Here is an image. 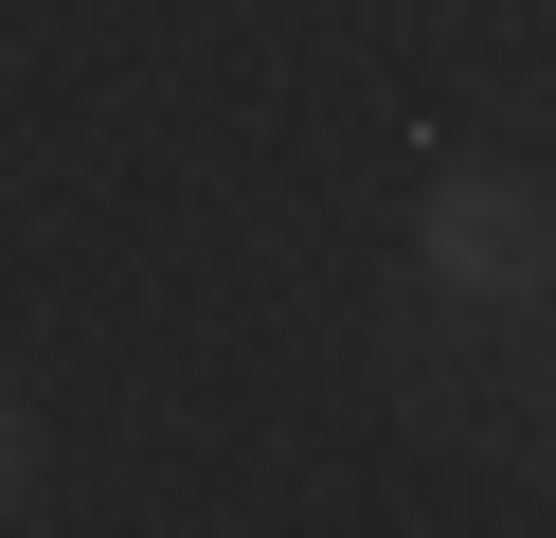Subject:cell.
Segmentation results:
<instances>
[{
	"instance_id": "7a4b0ae2",
	"label": "cell",
	"mask_w": 556,
	"mask_h": 538,
	"mask_svg": "<svg viewBox=\"0 0 556 538\" xmlns=\"http://www.w3.org/2000/svg\"><path fill=\"white\" fill-rule=\"evenodd\" d=\"M0 521H37V413L0 395Z\"/></svg>"
},
{
	"instance_id": "6da1fadb",
	"label": "cell",
	"mask_w": 556,
	"mask_h": 538,
	"mask_svg": "<svg viewBox=\"0 0 556 538\" xmlns=\"http://www.w3.org/2000/svg\"><path fill=\"white\" fill-rule=\"evenodd\" d=\"M413 287H431V305H484V323L556 305V198L503 179V162H431V198H413Z\"/></svg>"
},
{
	"instance_id": "3957f363",
	"label": "cell",
	"mask_w": 556,
	"mask_h": 538,
	"mask_svg": "<svg viewBox=\"0 0 556 538\" xmlns=\"http://www.w3.org/2000/svg\"><path fill=\"white\" fill-rule=\"evenodd\" d=\"M539 449H556V377H539Z\"/></svg>"
}]
</instances>
